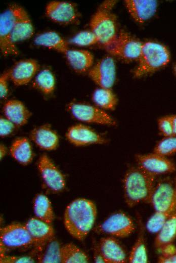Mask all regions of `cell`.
<instances>
[{
	"label": "cell",
	"instance_id": "cell-1",
	"mask_svg": "<svg viewBox=\"0 0 176 263\" xmlns=\"http://www.w3.org/2000/svg\"><path fill=\"white\" fill-rule=\"evenodd\" d=\"M149 203L155 213L147 221L146 229L151 233H157L176 210V178L174 181L164 179L155 184Z\"/></svg>",
	"mask_w": 176,
	"mask_h": 263
},
{
	"label": "cell",
	"instance_id": "cell-2",
	"mask_svg": "<svg viewBox=\"0 0 176 263\" xmlns=\"http://www.w3.org/2000/svg\"><path fill=\"white\" fill-rule=\"evenodd\" d=\"M97 214L96 205L92 201L83 198L76 199L65 208L64 227L73 238L82 241L93 228Z\"/></svg>",
	"mask_w": 176,
	"mask_h": 263
},
{
	"label": "cell",
	"instance_id": "cell-3",
	"mask_svg": "<svg viewBox=\"0 0 176 263\" xmlns=\"http://www.w3.org/2000/svg\"><path fill=\"white\" fill-rule=\"evenodd\" d=\"M155 177L138 166L126 170L123 180V190L124 201L128 207L149 202Z\"/></svg>",
	"mask_w": 176,
	"mask_h": 263
},
{
	"label": "cell",
	"instance_id": "cell-4",
	"mask_svg": "<svg viewBox=\"0 0 176 263\" xmlns=\"http://www.w3.org/2000/svg\"><path fill=\"white\" fill-rule=\"evenodd\" d=\"M115 4V1L102 3L90 22L91 30L97 36L99 43L106 51L112 46L118 35L116 18L111 12Z\"/></svg>",
	"mask_w": 176,
	"mask_h": 263
},
{
	"label": "cell",
	"instance_id": "cell-5",
	"mask_svg": "<svg viewBox=\"0 0 176 263\" xmlns=\"http://www.w3.org/2000/svg\"><path fill=\"white\" fill-rule=\"evenodd\" d=\"M138 60L134 72L136 78L152 73L166 66L170 61V53L164 45L149 41L143 43Z\"/></svg>",
	"mask_w": 176,
	"mask_h": 263
},
{
	"label": "cell",
	"instance_id": "cell-6",
	"mask_svg": "<svg viewBox=\"0 0 176 263\" xmlns=\"http://www.w3.org/2000/svg\"><path fill=\"white\" fill-rule=\"evenodd\" d=\"M23 9L18 5H11L1 15L0 49L5 56H14L18 54V51L12 40V34Z\"/></svg>",
	"mask_w": 176,
	"mask_h": 263
},
{
	"label": "cell",
	"instance_id": "cell-7",
	"mask_svg": "<svg viewBox=\"0 0 176 263\" xmlns=\"http://www.w3.org/2000/svg\"><path fill=\"white\" fill-rule=\"evenodd\" d=\"M32 244L33 240L25 225L14 223L1 229V253L6 250L27 247Z\"/></svg>",
	"mask_w": 176,
	"mask_h": 263
},
{
	"label": "cell",
	"instance_id": "cell-8",
	"mask_svg": "<svg viewBox=\"0 0 176 263\" xmlns=\"http://www.w3.org/2000/svg\"><path fill=\"white\" fill-rule=\"evenodd\" d=\"M67 108L74 118L82 122L111 126L117 124L114 119L107 113L89 104L71 102L67 105Z\"/></svg>",
	"mask_w": 176,
	"mask_h": 263
},
{
	"label": "cell",
	"instance_id": "cell-9",
	"mask_svg": "<svg viewBox=\"0 0 176 263\" xmlns=\"http://www.w3.org/2000/svg\"><path fill=\"white\" fill-rule=\"evenodd\" d=\"M143 42L128 32L121 30L117 38L107 51L112 56L125 62L138 60Z\"/></svg>",
	"mask_w": 176,
	"mask_h": 263
},
{
	"label": "cell",
	"instance_id": "cell-10",
	"mask_svg": "<svg viewBox=\"0 0 176 263\" xmlns=\"http://www.w3.org/2000/svg\"><path fill=\"white\" fill-rule=\"evenodd\" d=\"M135 229L136 226L133 219L123 212L111 215L99 227V231L103 233L120 238L128 237Z\"/></svg>",
	"mask_w": 176,
	"mask_h": 263
},
{
	"label": "cell",
	"instance_id": "cell-11",
	"mask_svg": "<svg viewBox=\"0 0 176 263\" xmlns=\"http://www.w3.org/2000/svg\"><path fill=\"white\" fill-rule=\"evenodd\" d=\"M46 14L52 21L61 25L77 23L80 14L76 5L64 1H51L46 7Z\"/></svg>",
	"mask_w": 176,
	"mask_h": 263
},
{
	"label": "cell",
	"instance_id": "cell-12",
	"mask_svg": "<svg viewBox=\"0 0 176 263\" xmlns=\"http://www.w3.org/2000/svg\"><path fill=\"white\" fill-rule=\"evenodd\" d=\"M137 166L155 176L170 173L176 170L175 164L167 157L153 152L135 155Z\"/></svg>",
	"mask_w": 176,
	"mask_h": 263
},
{
	"label": "cell",
	"instance_id": "cell-13",
	"mask_svg": "<svg viewBox=\"0 0 176 263\" xmlns=\"http://www.w3.org/2000/svg\"><path fill=\"white\" fill-rule=\"evenodd\" d=\"M37 166L42 180L48 189L54 192L65 189L64 176L47 155L40 156Z\"/></svg>",
	"mask_w": 176,
	"mask_h": 263
},
{
	"label": "cell",
	"instance_id": "cell-14",
	"mask_svg": "<svg viewBox=\"0 0 176 263\" xmlns=\"http://www.w3.org/2000/svg\"><path fill=\"white\" fill-rule=\"evenodd\" d=\"M88 74L91 79L102 88L111 89L116 78V66L114 59L107 56L91 67Z\"/></svg>",
	"mask_w": 176,
	"mask_h": 263
},
{
	"label": "cell",
	"instance_id": "cell-15",
	"mask_svg": "<svg viewBox=\"0 0 176 263\" xmlns=\"http://www.w3.org/2000/svg\"><path fill=\"white\" fill-rule=\"evenodd\" d=\"M67 140L76 146H84L94 144H105L108 139L90 127L78 124L71 126L65 135Z\"/></svg>",
	"mask_w": 176,
	"mask_h": 263
},
{
	"label": "cell",
	"instance_id": "cell-16",
	"mask_svg": "<svg viewBox=\"0 0 176 263\" xmlns=\"http://www.w3.org/2000/svg\"><path fill=\"white\" fill-rule=\"evenodd\" d=\"M38 250H42L48 243L54 239L55 231L51 224L36 217L31 218L24 224Z\"/></svg>",
	"mask_w": 176,
	"mask_h": 263
},
{
	"label": "cell",
	"instance_id": "cell-17",
	"mask_svg": "<svg viewBox=\"0 0 176 263\" xmlns=\"http://www.w3.org/2000/svg\"><path fill=\"white\" fill-rule=\"evenodd\" d=\"M106 263H125L128 261L126 253L118 240L114 237L102 238L98 246Z\"/></svg>",
	"mask_w": 176,
	"mask_h": 263
},
{
	"label": "cell",
	"instance_id": "cell-18",
	"mask_svg": "<svg viewBox=\"0 0 176 263\" xmlns=\"http://www.w3.org/2000/svg\"><path fill=\"white\" fill-rule=\"evenodd\" d=\"M38 62L33 59L20 60L10 69V78L16 86L27 84L39 69Z\"/></svg>",
	"mask_w": 176,
	"mask_h": 263
},
{
	"label": "cell",
	"instance_id": "cell-19",
	"mask_svg": "<svg viewBox=\"0 0 176 263\" xmlns=\"http://www.w3.org/2000/svg\"><path fill=\"white\" fill-rule=\"evenodd\" d=\"M30 138L40 149L47 151L57 149L59 142L58 134L49 124L33 128L30 134Z\"/></svg>",
	"mask_w": 176,
	"mask_h": 263
},
{
	"label": "cell",
	"instance_id": "cell-20",
	"mask_svg": "<svg viewBox=\"0 0 176 263\" xmlns=\"http://www.w3.org/2000/svg\"><path fill=\"white\" fill-rule=\"evenodd\" d=\"M124 3L133 19L139 23L153 16L157 7V2L154 0H126Z\"/></svg>",
	"mask_w": 176,
	"mask_h": 263
},
{
	"label": "cell",
	"instance_id": "cell-21",
	"mask_svg": "<svg viewBox=\"0 0 176 263\" xmlns=\"http://www.w3.org/2000/svg\"><path fill=\"white\" fill-rule=\"evenodd\" d=\"M5 118L12 122L17 127L26 124L31 115L30 111L20 101L11 99L7 101L3 106Z\"/></svg>",
	"mask_w": 176,
	"mask_h": 263
},
{
	"label": "cell",
	"instance_id": "cell-22",
	"mask_svg": "<svg viewBox=\"0 0 176 263\" xmlns=\"http://www.w3.org/2000/svg\"><path fill=\"white\" fill-rule=\"evenodd\" d=\"M138 233L128 256L130 263H147L148 262L147 250L145 240V229L141 216L137 214Z\"/></svg>",
	"mask_w": 176,
	"mask_h": 263
},
{
	"label": "cell",
	"instance_id": "cell-23",
	"mask_svg": "<svg viewBox=\"0 0 176 263\" xmlns=\"http://www.w3.org/2000/svg\"><path fill=\"white\" fill-rule=\"evenodd\" d=\"M64 54L68 63L76 72H85L93 65L94 57L87 50L69 49Z\"/></svg>",
	"mask_w": 176,
	"mask_h": 263
},
{
	"label": "cell",
	"instance_id": "cell-24",
	"mask_svg": "<svg viewBox=\"0 0 176 263\" xmlns=\"http://www.w3.org/2000/svg\"><path fill=\"white\" fill-rule=\"evenodd\" d=\"M34 42L37 46L64 54L68 49V42L58 33L54 31H48L37 35Z\"/></svg>",
	"mask_w": 176,
	"mask_h": 263
},
{
	"label": "cell",
	"instance_id": "cell-25",
	"mask_svg": "<svg viewBox=\"0 0 176 263\" xmlns=\"http://www.w3.org/2000/svg\"><path fill=\"white\" fill-rule=\"evenodd\" d=\"M10 152L12 157L19 163L26 165L33 159V152L29 140L24 137L16 139L12 144Z\"/></svg>",
	"mask_w": 176,
	"mask_h": 263
},
{
	"label": "cell",
	"instance_id": "cell-26",
	"mask_svg": "<svg viewBox=\"0 0 176 263\" xmlns=\"http://www.w3.org/2000/svg\"><path fill=\"white\" fill-rule=\"evenodd\" d=\"M33 34L34 28L31 20L26 11L23 9L15 25L12 34V40L15 43L31 38Z\"/></svg>",
	"mask_w": 176,
	"mask_h": 263
},
{
	"label": "cell",
	"instance_id": "cell-27",
	"mask_svg": "<svg viewBox=\"0 0 176 263\" xmlns=\"http://www.w3.org/2000/svg\"><path fill=\"white\" fill-rule=\"evenodd\" d=\"M33 208L35 217L52 224L55 215L51 203L47 196L42 194L37 195L34 200Z\"/></svg>",
	"mask_w": 176,
	"mask_h": 263
},
{
	"label": "cell",
	"instance_id": "cell-28",
	"mask_svg": "<svg viewBox=\"0 0 176 263\" xmlns=\"http://www.w3.org/2000/svg\"><path fill=\"white\" fill-rule=\"evenodd\" d=\"M60 262L87 263L89 257L85 252L72 243H68L60 247Z\"/></svg>",
	"mask_w": 176,
	"mask_h": 263
},
{
	"label": "cell",
	"instance_id": "cell-29",
	"mask_svg": "<svg viewBox=\"0 0 176 263\" xmlns=\"http://www.w3.org/2000/svg\"><path fill=\"white\" fill-rule=\"evenodd\" d=\"M176 238V210L167 219L163 226L157 233L154 240L156 248L161 245L173 242Z\"/></svg>",
	"mask_w": 176,
	"mask_h": 263
},
{
	"label": "cell",
	"instance_id": "cell-30",
	"mask_svg": "<svg viewBox=\"0 0 176 263\" xmlns=\"http://www.w3.org/2000/svg\"><path fill=\"white\" fill-rule=\"evenodd\" d=\"M92 99L98 106L106 110H114L117 104V97L110 89H96L93 93Z\"/></svg>",
	"mask_w": 176,
	"mask_h": 263
},
{
	"label": "cell",
	"instance_id": "cell-31",
	"mask_svg": "<svg viewBox=\"0 0 176 263\" xmlns=\"http://www.w3.org/2000/svg\"><path fill=\"white\" fill-rule=\"evenodd\" d=\"M34 87L45 95H50L55 87V79L53 73L48 69L40 71L33 82Z\"/></svg>",
	"mask_w": 176,
	"mask_h": 263
},
{
	"label": "cell",
	"instance_id": "cell-32",
	"mask_svg": "<svg viewBox=\"0 0 176 263\" xmlns=\"http://www.w3.org/2000/svg\"><path fill=\"white\" fill-rule=\"evenodd\" d=\"M153 152L167 157L176 153V135L165 137L157 143Z\"/></svg>",
	"mask_w": 176,
	"mask_h": 263
},
{
	"label": "cell",
	"instance_id": "cell-33",
	"mask_svg": "<svg viewBox=\"0 0 176 263\" xmlns=\"http://www.w3.org/2000/svg\"><path fill=\"white\" fill-rule=\"evenodd\" d=\"M45 251L38 258L40 262H60V246L54 239L47 245Z\"/></svg>",
	"mask_w": 176,
	"mask_h": 263
},
{
	"label": "cell",
	"instance_id": "cell-34",
	"mask_svg": "<svg viewBox=\"0 0 176 263\" xmlns=\"http://www.w3.org/2000/svg\"><path fill=\"white\" fill-rule=\"evenodd\" d=\"M69 42L79 46H89L99 43V39L91 30H84L77 33Z\"/></svg>",
	"mask_w": 176,
	"mask_h": 263
},
{
	"label": "cell",
	"instance_id": "cell-35",
	"mask_svg": "<svg viewBox=\"0 0 176 263\" xmlns=\"http://www.w3.org/2000/svg\"><path fill=\"white\" fill-rule=\"evenodd\" d=\"M157 123L159 131L164 137L173 135V126L170 115L159 118Z\"/></svg>",
	"mask_w": 176,
	"mask_h": 263
},
{
	"label": "cell",
	"instance_id": "cell-36",
	"mask_svg": "<svg viewBox=\"0 0 176 263\" xmlns=\"http://www.w3.org/2000/svg\"><path fill=\"white\" fill-rule=\"evenodd\" d=\"M1 262L3 263H32L33 258L30 256H9L1 254Z\"/></svg>",
	"mask_w": 176,
	"mask_h": 263
},
{
	"label": "cell",
	"instance_id": "cell-37",
	"mask_svg": "<svg viewBox=\"0 0 176 263\" xmlns=\"http://www.w3.org/2000/svg\"><path fill=\"white\" fill-rule=\"evenodd\" d=\"M17 127L12 122L6 118L0 119V135L6 137L12 134Z\"/></svg>",
	"mask_w": 176,
	"mask_h": 263
},
{
	"label": "cell",
	"instance_id": "cell-38",
	"mask_svg": "<svg viewBox=\"0 0 176 263\" xmlns=\"http://www.w3.org/2000/svg\"><path fill=\"white\" fill-rule=\"evenodd\" d=\"M10 78V69L4 72L0 76V96L6 99L8 94V80Z\"/></svg>",
	"mask_w": 176,
	"mask_h": 263
},
{
	"label": "cell",
	"instance_id": "cell-39",
	"mask_svg": "<svg viewBox=\"0 0 176 263\" xmlns=\"http://www.w3.org/2000/svg\"><path fill=\"white\" fill-rule=\"evenodd\" d=\"M160 255L167 256L176 253V246L173 242L164 244L157 248Z\"/></svg>",
	"mask_w": 176,
	"mask_h": 263
},
{
	"label": "cell",
	"instance_id": "cell-40",
	"mask_svg": "<svg viewBox=\"0 0 176 263\" xmlns=\"http://www.w3.org/2000/svg\"><path fill=\"white\" fill-rule=\"evenodd\" d=\"M157 262L159 263H176V253L167 256L159 255Z\"/></svg>",
	"mask_w": 176,
	"mask_h": 263
},
{
	"label": "cell",
	"instance_id": "cell-41",
	"mask_svg": "<svg viewBox=\"0 0 176 263\" xmlns=\"http://www.w3.org/2000/svg\"><path fill=\"white\" fill-rule=\"evenodd\" d=\"M94 258L95 262L106 263L103 256L99 250L98 246L96 248Z\"/></svg>",
	"mask_w": 176,
	"mask_h": 263
},
{
	"label": "cell",
	"instance_id": "cell-42",
	"mask_svg": "<svg viewBox=\"0 0 176 263\" xmlns=\"http://www.w3.org/2000/svg\"><path fill=\"white\" fill-rule=\"evenodd\" d=\"M7 153V149L6 146L3 144L0 145V158L3 159Z\"/></svg>",
	"mask_w": 176,
	"mask_h": 263
},
{
	"label": "cell",
	"instance_id": "cell-43",
	"mask_svg": "<svg viewBox=\"0 0 176 263\" xmlns=\"http://www.w3.org/2000/svg\"><path fill=\"white\" fill-rule=\"evenodd\" d=\"M172 126L173 135H176V115H170Z\"/></svg>",
	"mask_w": 176,
	"mask_h": 263
},
{
	"label": "cell",
	"instance_id": "cell-44",
	"mask_svg": "<svg viewBox=\"0 0 176 263\" xmlns=\"http://www.w3.org/2000/svg\"><path fill=\"white\" fill-rule=\"evenodd\" d=\"M173 72L175 75L176 76V63L173 66Z\"/></svg>",
	"mask_w": 176,
	"mask_h": 263
}]
</instances>
